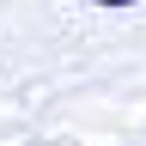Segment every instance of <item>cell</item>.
Instances as JSON below:
<instances>
[{"label":"cell","mask_w":146,"mask_h":146,"mask_svg":"<svg viewBox=\"0 0 146 146\" xmlns=\"http://www.w3.org/2000/svg\"><path fill=\"white\" fill-rule=\"evenodd\" d=\"M98 6H134V0H98Z\"/></svg>","instance_id":"6da1fadb"}]
</instances>
